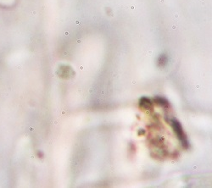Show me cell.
<instances>
[{
    "label": "cell",
    "instance_id": "obj_1",
    "mask_svg": "<svg viewBox=\"0 0 212 188\" xmlns=\"http://www.w3.org/2000/svg\"><path fill=\"white\" fill-rule=\"evenodd\" d=\"M171 124H172V128L174 130V132L176 133V135H177V136L178 137V139L180 140L182 145L183 146V148H188V146H189V144H188V141H187V137H186V135H185V133H184L183 130H182V127L181 126L180 123H179L178 121H177V120H171Z\"/></svg>",
    "mask_w": 212,
    "mask_h": 188
},
{
    "label": "cell",
    "instance_id": "obj_2",
    "mask_svg": "<svg viewBox=\"0 0 212 188\" xmlns=\"http://www.w3.org/2000/svg\"><path fill=\"white\" fill-rule=\"evenodd\" d=\"M139 105H140V107L145 108V109H150V108H152V105L153 104L150 101V99H147V98H142L140 99Z\"/></svg>",
    "mask_w": 212,
    "mask_h": 188
},
{
    "label": "cell",
    "instance_id": "obj_3",
    "mask_svg": "<svg viewBox=\"0 0 212 188\" xmlns=\"http://www.w3.org/2000/svg\"><path fill=\"white\" fill-rule=\"evenodd\" d=\"M154 102L157 103L158 105H159V106H162V107H168L169 106V103L167 100H165V99H163V98H160V97H157V98H155L154 99Z\"/></svg>",
    "mask_w": 212,
    "mask_h": 188
},
{
    "label": "cell",
    "instance_id": "obj_4",
    "mask_svg": "<svg viewBox=\"0 0 212 188\" xmlns=\"http://www.w3.org/2000/svg\"><path fill=\"white\" fill-rule=\"evenodd\" d=\"M165 62H166V58H165V56H161V57L159 58V65L162 66V65H165Z\"/></svg>",
    "mask_w": 212,
    "mask_h": 188
}]
</instances>
